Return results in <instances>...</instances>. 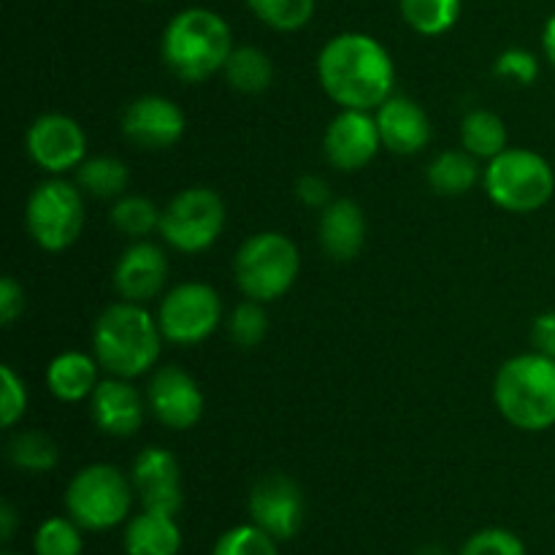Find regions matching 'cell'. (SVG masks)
Segmentation results:
<instances>
[{
    "instance_id": "cell-1",
    "label": "cell",
    "mask_w": 555,
    "mask_h": 555,
    "mask_svg": "<svg viewBox=\"0 0 555 555\" xmlns=\"http://www.w3.org/2000/svg\"><path fill=\"white\" fill-rule=\"evenodd\" d=\"M318 79L339 108L377 112L393 95L396 65L369 33H339L320 49Z\"/></svg>"
},
{
    "instance_id": "cell-2",
    "label": "cell",
    "mask_w": 555,
    "mask_h": 555,
    "mask_svg": "<svg viewBox=\"0 0 555 555\" xmlns=\"http://www.w3.org/2000/svg\"><path fill=\"white\" fill-rule=\"evenodd\" d=\"M163 341L160 325L150 309L122 298L108 304L92 325V356L108 377L139 379L155 372Z\"/></svg>"
},
{
    "instance_id": "cell-3",
    "label": "cell",
    "mask_w": 555,
    "mask_h": 555,
    "mask_svg": "<svg viewBox=\"0 0 555 555\" xmlns=\"http://www.w3.org/2000/svg\"><path fill=\"white\" fill-rule=\"evenodd\" d=\"M233 52L231 25L217 11L193 5L168 22L160 38L166 68L184 85H204L225 68Z\"/></svg>"
},
{
    "instance_id": "cell-4",
    "label": "cell",
    "mask_w": 555,
    "mask_h": 555,
    "mask_svg": "<svg viewBox=\"0 0 555 555\" xmlns=\"http://www.w3.org/2000/svg\"><path fill=\"white\" fill-rule=\"evenodd\" d=\"M493 404L509 426L540 434L555 426V358L531 350L502 363Z\"/></svg>"
},
{
    "instance_id": "cell-5",
    "label": "cell",
    "mask_w": 555,
    "mask_h": 555,
    "mask_svg": "<svg viewBox=\"0 0 555 555\" xmlns=\"http://www.w3.org/2000/svg\"><path fill=\"white\" fill-rule=\"evenodd\" d=\"M482 188L493 206L509 215H534L551 204L555 171L540 152L507 146L482 168Z\"/></svg>"
},
{
    "instance_id": "cell-6",
    "label": "cell",
    "mask_w": 555,
    "mask_h": 555,
    "mask_svg": "<svg viewBox=\"0 0 555 555\" xmlns=\"http://www.w3.org/2000/svg\"><path fill=\"white\" fill-rule=\"evenodd\" d=\"M301 255L293 238L280 231L253 233L233 258V280L244 298L271 304L285 296L298 280Z\"/></svg>"
},
{
    "instance_id": "cell-7",
    "label": "cell",
    "mask_w": 555,
    "mask_h": 555,
    "mask_svg": "<svg viewBox=\"0 0 555 555\" xmlns=\"http://www.w3.org/2000/svg\"><path fill=\"white\" fill-rule=\"evenodd\" d=\"M133 496V480L122 469L90 464L70 477L65 509L85 531H108L130 518Z\"/></svg>"
},
{
    "instance_id": "cell-8",
    "label": "cell",
    "mask_w": 555,
    "mask_h": 555,
    "mask_svg": "<svg viewBox=\"0 0 555 555\" xmlns=\"http://www.w3.org/2000/svg\"><path fill=\"white\" fill-rule=\"evenodd\" d=\"M87 222L85 193L76 182L49 177L30 193L25 206V225L36 247L43 253H65L74 247Z\"/></svg>"
},
{
    "instance_id": "cell-9",
    "label": "cell",
    "mask_w": 555,
    "mask_h": 555,
    "mask_svg": "<svg viewBox=\"0 0 555 555\" xmlns=\"http://www.w3.org/2000/svg\"><path fill=\"white\" fill-rule=\"evenodd\" d=\"M225 228V204L211 188H188L173 195L160 211L157 233L182 255L206 253Z\"/></svg>"
},
{
    "instance_id": "cell-10",
    "label": "cell",
    "mask_w": 555,
    "mask_h": 555,
    "mask_svg": "<svg viewBox=\"0 0 555 555\" xmlns=\"http://www.w3.org/2000/svg\"><path fill=\"white\" fill-rule=\"evenodd\" d=\"M155 318L163 339L177 347H195L220 328L222 301L206 282H179L163 293Z\"/></svg>"
},
{
    "instance_id": "cell-11",
    "label": "cell",
    "mask_w": 555,
    "mask_h": 555,
    "mask_svg": "<svg viewBox=\"0 0 555 555\" xmlns=\"http://www.w3.org/2000/svg\"><path fill=\"white\" fill-rule=\"evenodd\" d=\"M27 157L49 177L76 171L87 160V133L74 117L60 112L41 114L25 135Z\"/></svg>"
},
{
    "instance_id": "cell-12",
    "label": "cell",
    "mask_w": 555,
    "mask_h": 555,
    "mask_svg": "<svg viewBox=\"0 0 555 555\" xmlns=\"http://www.w3.org/2000/svg\"><path fill=\"white\" fill-rule=\"evenodd\" d=\"M249 518L276 542L293 540L304 526V493L293 477L282 472L260 477L249 491Z\"/></svg>"
},
{
    "instance_id": "cell-13",
    "label": "cell",
    "mask_w": 555,
    "mask_h": 555,
    "mask_svg": "<svg viewBox=\"0 0 555 555\" xmlns=\"http://www.w3.org/2000/svg\"><path fill=\"white\" fill-rule=\"evenodd\" d=\"M144 396L152 417L171 431H188L204 417V393L193 374L179 366H157Z\"/></svg>"
},
{
    "instance_id": "cell-14",
    "label": "cell",
    "mask_w": 555,
    "mask_h": 555,
    "mask_svg": "<svg viewBox=\"0 0 555 555\" xmlns=\"http://www.w3.org/2000/svg\"><path fill=\"white\" fill-rule=\"evenodd\" d=\"M379 150H383V139H379L377 117L372 112L341 108L325 128L323 152L325 160L336 171H361L377 157Z\"/></svg>"
},
{
    "instance_id": "cell-15",
    "label": "cell",
    "mask_w": 555,
    "mask_h": 555,
    "mask_svg": "<svg viewBox=\"0 0 555 555\" xmlns=\"http://www.w3.org/2000/svg\"><path fill=\"white\" fill-rule=\"evenodd\" d=\"M122 135L146 152H166L182 141L188 119L184 112L166 95H141L122 112Z\"/></svg>"
},
{
    "instance_id": "cell-16",
    "label": "cell",
    "mask_w": 555,
    "mask_h": 555,
    "mask_svg": "<svg viewBox=\"0 0 555 555\" xmlns=\"http://www.w3.org/2000/svg\"><path fill=\"white\" fill-rule=\"evenodd\" d=\"M130 480H133V491L144 509L163 515H177L182 509V472H179V461L171 450H141L130 469Z\"/></svg>"
},
{
    "instance_id": "cell-17",
    "label": "cell",
    "mask_w": 555,
    "mask_h": 555,
    "mask_svg": "<svg viewBox=\"0 0 555 555\" xmlns=\"http://www.w3.org/2000/svg\"><path fill=\"white\" fill-rule=\"evenodd\" d=\"M168 282V255L160 244L141 238L133 242L114 266V291L122 301L150 304Z\"/></svg>"
},
{
    "instance_id": "cell-18",
    "label": "cell",
    "mask_w": 555,
    "mask_h": 555,
    "mask_svg": "<svg viewBox=\"0 0 555 555\" xmlns=\"http://www.w3.org/2000/svg\"><path fill=\"white\" fill-rule=\"evenodd\" d=\"M146 396L135 390L133 379L106 377L98 383L95 393L90 396L92 423L106 437L128 439L141 431L146 421Z\"/></svg>"
},
{
    "instance_id": "cell-19",
    "label": "cell",
    "mask_w": 555,
    "mask_h": 555,
    "mask_svg": "<svg viewBox=\"0 0 555 555\" xmlns=\"http://www.w3.org/2000/svg\"><path fill=\"white\" fill-rule=\"evenodd\" d=\"M385 150L393 155H417L431 144V119L417 106L412 98L390 95L383 106L374 112Z\"/></svg>"
},
{
    "instance_id": "cell-20",
    "label": "cell",
    "mask_w": 555,
    "mask_h": 555,
    "mask_svg": "<svg viewBox=\"0 0 555 555\" xmlns=\"http://www.w3.org/2000/svg\"><path fill=\"white\" fill-rule=\"evenodd\" d=\"M318 238L323 253L336 263L356 260L366 244V215L350 198L331 201L325 209H320Z\"/></svg>"
},
{
    "instance_id": "cell-21",
    "label": "cell",
    "mask_w": 555,
    "mask_h": 555,
    "mask_svg": "<svg viewBox=\"0 0 555 555\" xmlns=\"http://www.w3.org/2000/svg\"><path fill=\"white\" fill-rule=\"evenodd\" d=\"M98 369L101 363L95 356H87L81 350H65L54 356L47 366V388L63 404H79L90 401L98 388Z\"/></svg>"
},
{
    "instance_id": "cell-22",
    "label": "cell",
    "mask_w": 555,
    "mask_h": 555,
    "mask_svg": "<svg viewBox=\"0 0 555 555\" xmlns=\"http://www.w3.org/2000/svg\"><path fill=\"white\" fill-rule=\"evenodd\" d=\"M122 542L128 555H179L182 531L177 526V515L144 509L125 524Z\"/></svg>"
},
{
    "instance_id": "cell-23",
    "label": "cell",
    "mask_w": 555,
    "mask_h": 555,
    "mask_svg": "<svg viewBox=\"0 0 555 555\" xmlns=\"http://www.w3.org/2000/svg\"><path fill=\"white\" fill-rule=\"evenodd\" d=\"M426 179L434 193L439 195H466L475 190V184L482 179L480 160L469 155L466 150H448L439 152L426 168Z\"/></svg>"
},
{
    "instance_id": "cell-24",
    "label": "cell",
    "mask_w": 555,
    "mask_h": 555,
    "mask_svg": "<svg viewBox=\"0 0 555 555\" xmlns=\"http://www.w3.org/2000/svg\"><path fill=\"white\" fill-rule=\"evenodd\" d=\"M76 184L81 193L98 201H117L128 193L130 184V168L125 160L114 155H95L87 157L79 168H76Z\"/></svg>"
},
{
    "instance_id": "cell-25",
    "label": "cell",
    "mask_w": 555,
    "mask_h": 555,
    "mask_svg": "<svg viewBox=\"0 0 555 555\" xmlns=\"http://www.w3.org/2000/svg\"><path fill=\"white\" fill-rule=\"evenodd\" d=\"M222 74H225L231 90L242 92V95H260L274 81V63L263 49L244 43V47H233Z\"/></svg>"
},
{
    "instance_id": "cell-26",
    "label": "cell",
    "mask_w": 555,
    "mask_h": 555,
    "mask_svg": "<svg viewBox=\"0 0 555 555\" xmlns=\"http://www.w3.org/2000/svg\"><path fill=\"white\" fill-rule=\"evenodd\" d=\"M461 146L477 160H493L499 152L507 150V128L496 112L475 108L461 122Z\"/></svg>"
},
{
    "instance_id": "cell-27",
    "label": "cell",
    "mask_w": 555,
    "mask_h": 555,
    "mask_svg": "<svg viewBox=\"0 0 555 555\" xmlns=\"http://www.w3.org/2000/svg\"><path fill=\"white\" fill-rule=\"evenodd\" d=\"M9 461L27 475H47L60 464V448L43 431H16L9 439Z\"/></svg>"
},
{
    "instance_id": "cell-28",
    "label": "cell",
    "mask_w": 555,
    "mask_h": 555,
    "mask_svg": "<svg viewBox=\"0 0 555 555\" xmlns=\"http://www.w3.org/2000/svg\"><path fill=\"white\" fill-rule=\"evenodd\" d=\"M401 16L421 36H442L461 16V0H399Z\"/></svg>"
},
{
    "instance_id": "cell-29",
    "label": "cell",
    "mask_w": 555,
    "mask_h": 555,
    "mask_svg": "<svg viewBox=\"0 0 555 555\" xmlns=\"http://www.w3.org/2000/svg\"><path fill=\"white\" fill-rule=\"evenodd\" d=\"M160 211L150 198L144 195L125 193L122 198H117L112 204V211H108V220L117 228L122 236L133 238V242H141V238L150 236L152 231L160 228Z\"/></svg>"
},
{
    "instance_id": "cell-30",
    "label": "cell",
    "mask_w": 555,
    "mask_h": 555,
    "mask_svg": "<svg viewBox=\"0 0 555 555\" xmlns=\"http://www.w3.org/2000/svg\"><path fill=\"white\" fill-rule=\"evenodd\" d=\"M247 9L276 33H296L314 16V0H247Z\"/></svg>"
},
{
    "instance_id": "cell-31",
    "label": "cell",
    "mask_w": 555,
    "mask_h": 555,
    "mask_svg": "<svg viewBox=\"0 0 555 555\" xmlns=\"http://www.w3.org/2000/svg\"><path fill=\"white\" fill-rule=\"evenodd\" d=\"M85 540L81 526L74 518H47L33 534V553L36 555H81Z\"/></svg>"
},
{
    "instance_id": "cell-32",
    "label": "cell",
    "mask_w": 555,
    "mask_h": 555,
    "mask_svg": "<svg viewBox=\"0 0 555 555\" xmlns=\"http://www.w3.org/2000/svg\"><path fill=\"white\" fill-rule=\"evenodd\" d=\"M228 334H231L233 345L244 347V350L258 347L269 334V314H266L263 304L247 298L233 307V312L228 314Z\"/></svg>"
},
{
    "instance_id": "cell-33",
    "label": "cell",
    "mask_w": 555,
    "mask_h": 555,
    "mask_svg": "<svg viewBox=\"0 0 555 555\" xmlns=\"http://www.w3.org/2000/svg\"><path fill=\"white\" fill-rule=\"evenodd\" d=\"M211 555H280V547H276L274 537L266 534L260 526L244 524L228 529L215 542Z\"/></svg>"
},
{
    "instance_id": "cell-34",
    "label": "cell",
    "mask_w": 555,
    "mask_h": 555,
    "mask_svg": "<svg viewBox=\"0 0 555 555\" xmlns=\"http://www.w3.org/2000/svg\"><path fill=\"white\" fill-rule=\"evenodd\" d=\"M27 412V385L9 363L0 366V423L14 428Z\"/></svg>"
},
{
    "instance_id": "cell-35",
    "label": "cell",
    "mask_w": 555,
    "mask_h": 555,
    "mask_svg": "<svg viewBox=\"0 0 555 555\" xmlns=\"http://www.w3.org/2000/svg\"><path fill=\"white\" fill-rule=\"evenodd\" d=\"M461 555H526V545L518 534L509 529H482L466 540Z\"/></svg>"
},
{
    "instance_id": "cell-36",
    "label": "cell",
    "mask_w": 555,
    "mask_h": 555,
    "mask_svg": "<svg viewBox=\"0 0 555 555\" xmlns=\"http://www.w3.org/2000/svg\"><path fill=\"white\" fill-rule=\"evenodd\" d=\"M493 74L502 76V79L515 81V85H534L537 76H540V60L529 49L513 47L507 52H502L493 63Z\"/></svg>"
},
{
    "instance_id": "cell-37",
    "label": "cell",
    "mask_w": 555,
    "mask_h": 555,
    "mask_svg": "<svg viewBox=\"0 0 555 555\" xmlns=\"http://www.w3.org/2000/svg\"><path fill=\"white\" fill-rule=\"evenodd\" d=\"M296 198L309 209H325L331 204V184L318 173H304L296 182Z\"/></svg>"
},
{
    "instance_id": "cell-38",
    "label": "cell",
    "mask_w": 555,
    "mask_h": 555,
    "mask_svg": "<svg viewBox=\"0 0 555 555\" xmlns=\"http://www.w3.org/2000/svg\"><path fill=\"white\" fill-rule=\"evenodd\" d=\"M22 312H25V291L14 276H3L0 280V323L9 328Z\"/></svg>"
},
{
    "instance_id": "cell-39",
    "label": "cell",
    "mask_w": 555,
    "mask_h": 555,
    "mask_svg": "<svg viewBox=\"0 0 555 555\" xmlns=\"http://www.w3.org/2000/svg\"><path fill=\"white\" fill-rule=\"evenodd\" d=\"M531 345L542 356L555 358V312H542L531 325Z\"/></svg>"
},
{
    "instance_id": "cell-40",
    "label": "cell",
    "mask_w": 555,
    "mask_h": 555,
    "mask_svg": "<svg viewBox=\"0 0 555 555\" xmlns=\"http://www.w3.org/2000/svg\"><path fill=\"white\" fill-rule=\"evenodd\" d=\"M16 524H20V518H16L14 504H11V502L0 504V537H3V542L14 540Z\"/></svg>"
},
{
    "instance_id": "cell-41",
    "label": "cell",
    "mask_w": 555,
    "mask_h": 555,
    "mask_svg": "<svg viewBox=\"0 0 555 555\" xmlns=\"http://www.w3.org/2000/svg\"><path fill=\"white\" fill-rule=\"evenodd\" d=\"M542 49H545V57L551 60V65L555 68V14L542 27Z\"/></svg>"
},
{
    "instance_id": "cell-42",
    "label": "cell",
    "mask_w": 555,
    "mask_h": 555,
    "mask_svg": "<svg viewBox=\"0 0 555 555\" xmlns=\"http://www.w3.org/2000/svg\"><path fill=\"white\" fill-rule=\"evenodd\" d=\"M415 555H450L442 545H423Z\"/></svg>"
},
{
    "instance_id": "cell-43",
    "label": "cell",
    "mask_w": 555,
    "mask_h": 555,
    "mask_svg": "<svg viewBox=\"0 0 555 555\" xmlns=\"http://www.w3.org/2000/svg\"><path fill=\"white\" fill-rule=\"evenodd\" d=\"M3 555H20V553H3Z\"/></svg>"
},
{
    "instance_id": "cell-44",
    "label": "cell",
    "mask_w": 555,
    "mask_h": 555,
    "mask_svg": "<svg viewBox=\"0 0 555 555\" xmlns=\"http://www.w3.org/2000/svg\"><path fill=\"white\" fill-rule=\"evenodd\" d=\"M141 3H152V0H141Z\"/></svg>"
}]
</instances>
